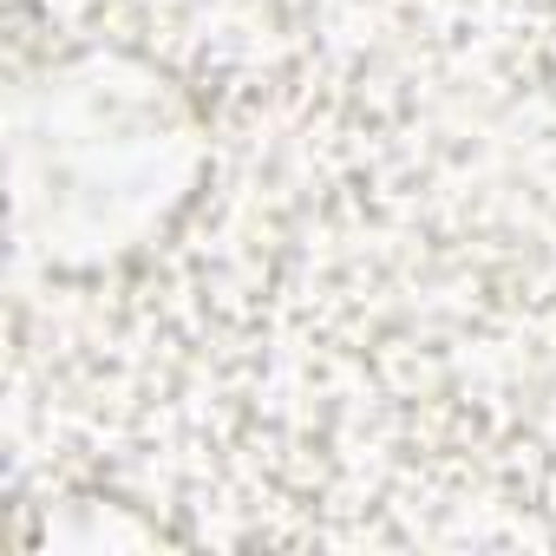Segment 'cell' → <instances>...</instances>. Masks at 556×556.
<instances>
[{
  "label": "cell",
  "mask_w": 556,
  "mask_h": 556,
  "mask_svg": "<svg viewBox=\"0 0 556 556\" xmlns=\"http://www.w3.org/2000/svg\"><path fill=\"white\" fill-rule=\"evenodd\" d=\"M210 177L190 86L131 47H79L8 92L14 249L47 275H99L164 242Z\"/></svg>",
  "instance_id": "1"
}]
</instances>
